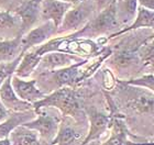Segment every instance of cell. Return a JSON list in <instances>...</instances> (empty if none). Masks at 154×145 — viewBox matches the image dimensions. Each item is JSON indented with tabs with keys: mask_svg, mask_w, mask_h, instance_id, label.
<instances>
[{
	"mask_svg": "<svg viewBox=\"0 0 154 145\" xmlns=\"http://www.w3.org/2000/svg\"><path fill=\"white\" fill-rule=\"evenodd\" d=\"M35 106H55L60 108L63 112L72 113V114L77 112L79 109V104H78V101H77L74 91L69 90L67 88H63L61 90L54 92L48 98L38 101V102H35Z\"/></svg>",
	"mask_w": 154,
	"mask_h": 145,
	"instance_id": "obj_1",
	"label": "cell"
},
{
	"mask_svg": "<svg viewBox=\"0 0 154 145\" xmlns=\"http://www.w3.org/2000/svg\"><path fill=\"white\" fill-rule=\"evenodd\" d=\"M129 107L141 113H154V92L134 90L130 96Z\"/></svg>",
	"mask_w": 154,
	"mask_h": 145,
	"instance_id": "obj_2",
	"label": "cell"
},
{
	"mask_svg": "<svg viewBox=\"0 0 154 145\" xmlns=\"http://www.w3.org/2000/svg\"><path fill=\"white\" fill-rule=\"evenodd\" d=\"M13 90L17 96L22 100H29V101H36L42 98L43 95L38 88L35 87V81H23L19 78L14 77L12 81Z\"/></svg>",
	"mask_w": 154,
	"mask_h": 145,
	"instance_id": "obj_3",
	"label": "cell"
},
{
	"mask_svg": "<svg viewBox=\"0 0 154 145\" xmlns=\"http://www.w3.org/2000/svg\"><path fill=\"white\" fill-rule=\"evenodd\" d=\"M69 7H71L69 3L63 2V1L45 0L42 6V12L45 18L53 20L55 26H57L63 20V16L69 9Z\"/></svg>",
	"mask_w": 154,
	"mask_h": 145,
	"instance_id": "obj_4",
	"label": "cell"
},
{
	"mask_svg": "<svg viewBox=\"0 0 154 145\" xmlns=\"http://www.w3.org/2000/svg\"><path fill=\"white\" fill-rule=\"evenodd\" d=\"M30 129L38 130L41 133V135L45 139L53 137L57 129V122L53 116H41L36 121L32 123H26V124Z\"/></svg>",
	"mask_w": 154,
	"mask_h": 145,
	"instance_id": "obj_5",
	"label": "cell"
},
{
	"mask_svg": "<svg viewBox=\"0 0 154 145\" xmlns=\"http://www.w3.org/2000/svg\"><path fill=\"white\" fill-rule=\"evenodd\" d=\"M90 11L91 10H90V7L88 3H83L76 9L68 11L64 18L63 26L65 29H74L86 19Z\"/></svg>",
	"mask_w": 154,
	"mask_h": 145,
	"instance_id": "obj_6",
	"label": "cell"
},
{
	"mask_svg": "<svg viewBox=\"0 0 154 145\" xmlns=\"http://www.w3.org/2000/svg\"><path fill=\"white\" fill-rule=\"evenodd\" d=\"M0 99L5 106L9 107L11 109H20V108L28 107V104L22 102L20 98H17V94L12 89L9 79H7L0 88Z\"/></svg>",
	"mask_w": 154,
	"mask_h": 145,
	"instance_id": "obj_7",
	"label": "cell"
},
{
	"mask_svg": "<svg viewBox=\"0 0 154 145\" xmlns=\"http://www.w3.org/2000/svg\"><path fill=\"white\" fill-rule=\"evenodd\" d=\"M108 121H109L108 118L106 116L101 114V113H93L91 114V126H90L89 134H88L85 142L82 145H86L87 143H89V141L97 139L106 130Z\"/></svg>",
	"mask_w": 154,
	"mask_h": 145,
	"instance_id": "obj_8",
	"label": "cell"
},
{
	"mask_svg": "<svg viewBox=\"0 0 154 145\" xmlns=\"http://www.w3.org/2000/svg\"><path fill=\"white\" fill-rule=\"evenodd\" d=\"M94 29L97 31H105V30H111L118 26V21L116 19V11L113 7H110L109 9L100 14L94 22Z\"/></svg>",
	"mask_w": 154,
	"mask_h": 145,
	"instance_id": "obj_9",
	"label": "cell"
},
{
	"mask_svg": "<svg viewBox=\"0 0 154 145\" xmlns=\"http://www.w3.org/2000/svg\"><path fill=\"white\" fill-rule=\"evenodd\" d=\"M52 30H53V24L51 22L45 23L44 26H41L36 29L32 30L24 39V44H26L24 46L35 45V44L43 42L52 33Z\"/></svg>",
	"mask_w": 154,
	"mask_h": 145,
	"instance_id": "obj_10",
	"label": "cell"
},
{
	"mask_svg": "<svg viewBox=\"0 0 154 145\" xmlns=\"http://www.w3.org/2000/svg\"><path fill=\"white\" fill-rule=\"evenodd\" d=\"M74 61H76V58L74 56H71V55L65 54V53L54 52V53H50L46 56H44L43 65L48 68H56L72 64Z\"/></svg>",
	"mask_w": 154,
	"mask_h": 145,
	"instance_id": "obj_11",
	"label": "cell"
},
{
	"mask_svg": "<svg viewBox=\"0 0 154 145\" xmlns=\"http://www.w3.org/2000/svg\"><path fill=\"white\" fill-rule=\"evenodd\" d=\"M20 16L23 21V29H26L29 26H31L38 18V3L36 0H31L29 2L20 9Z\"/></svg>",
	"mask_w": 154,
	"mask_h": 145,
	"instance_id": "obj_12",
	"label": "cell"
},
{
	"mask_svg": "<svg viewBox=\"0 0 154 145\" xmlns=\"http://www.w3.org/2000/svg\"><path fill=\"white\" fill-rule=\"evenodd\" d=\"M142 26H150V28H153L154 29V11L145 9L144 7L139 9V14L137 20H135V22L130 28L125 29V31L138 29V28H142ZM125 31H121L120 33L125 32Z\"/></svg>",
	"mask_w": 154,
	"mask_h": 145,
	"instance_id": "obj_13",
	"label": "cell"
},
{
	"mask_svg": "<svg viewBox=\"0 0 154 145\" xmlns=\"http://www.w3.org/2000/svg\"><path fill=\"white\" fill-rule=\"evenodd\" d=\"M12 140L14 145H36V135L31 131H26L23 128H18L13 131Z\"/></svg>",
	"mask_w": 154,
	"mask_h": 145,
	"instance_id": "obj_14",
	"label": "cell"
},
{
	"mask_svg": "<svg viewBox=\"0 0 154 145\" xmlns=\"http://www.w3.org/2000/svg\"><path fill=\"white\" fill-rule=\"evenodd\" d=\"M77 75H78V65H75V66L64 68V69L57 71L55 75V79L60 86L71 85L76 80Z\"/></svg>",
	"mask_w": 154,
	"mask_h": 145,
	"instance_id": "obj_15",
	"label": "cell"
},
{
	"mask_svg": "<svg viewBox=\"0 0 154 145\" xmlns=\"http://www.w3.org/2000/svg\"><path fill=\"white\" fill-rule=\"evenodd\" d=\"M79 134L71 126H64L58 133L57 142L60 145H73L79 139Z\"/></svg>",
	"mask_w": 154,
	"mask_h": 145,
	"instance_id": "obj_16",
	"label": "cell"
},
{
	"mask_svg": "<svg viewBox=\"0 0 154 145\" xmlns=\"http://www.w3.org/2000/svg\"><path fill=\"white\" fill-rule=\"evenodd\" d=\"M38 61H40V57H38V54H28L24 58L23 63L21 64V66L19 67V69H18V74L23 75V76L30 74L33 67L38 63Z\"/></svg>",
	"mask_w": 154,
	"mask_h": 145,
	"instance_id": "obj_17",
	"label": "cell"
},
{
	"mask_svg": "<svg viewBox=\"0 0 154 145\" xmlns=\"http://www.w3.org/2000/svg\"><path fill=\"white\" fill-rule=\"evenodd\" d=\"M22 116H17L12 119H10L9 121H7L5 122L3 124H0V137H3V136H6L8 133L11 131L13 126L17 125L18 123H20L22 121Z\"/></svg>",
	"mask_w": 154,
	"mask_h": 145,
	"instance_id": "obj_18",
	"label": "cell"
},
{
	"mask_svg": "<svg viewBox=\"0 0 154 145\" xmlns=\"http://www.w3.org/2000/svg\"><path fill=\"white\" fill-rule=\"evenodd\" d=\"M130 84H134L138 86H143V87L149 88L152 92H154V76H144L142 78L135 79L134 81H130Z\"/></svg>",
	"mask_w": 154,
	"mask_h": 145,
	"instance_id": "obj_19",
	"label": "cell"
},
{
	"mask_svg": "<svg viewBox=\"0 0 154 145\" xmlns=\"http://www.w3.org/2000/svg\"><path fill=\"white\" fill-rule=\"evenodd\" d=\"M16 42H3L0 43V54L11 55L14 51Z\"/></svg>",
	"mask_w": 154,
	"mask_h": 145,
	"instance_id": "obj_20",
	"label": "cell"
},
{
	"mask_svg": "<svg viewBox=\"0 0 154 145\" xmlns=\"http://www.w3.org/2000/svg\"><path fill=\"white\" fill-rule=\"evenodd\" d=\"M12 26V18L8 14H0V26L1 28H7V26Z\"/></svg>",
	"mask_w": 154,
	"mask_h": 145,
	"instance_id": "obj_21",
	"label": "cell"
},
{
	"mask_svg": "<svg viewBox=\"0 0 154 145\" xmlns=\"http://www.w3.org/2000/svg\"><path fill=\"white\" fill-rule=\"evenodd\" d=\"M106 145H122V140L120 135H115L106 143Z\"/></svg>",
	"mask_w": 154,
	"mask_h": 145,
	"instance_id": "obj_22",
	"label": "cell"
},
{
	"mask_svg": "<svg viewBox=\"0 0 154 145\" xmlns=\"http://www.w3.org/2000/svg\"><path fill=\"white\" fill-rule=\"evenodd\" d=\"M142 6L149 10H154V0H139Z\"/></svg>",
	"mask_w": 154,
	"mask_h": 145,
	"instance_id": "obj_23",
	"label": "cell"
},
{
	"mask_svg": "<svg viewBox=\"0 0 154 145\" xmlns=\"http://www.w3.org/2000/svg\"><path fill=\"white\" fill-rule=\"evenodd\" d=\"M148 58L150 59V61L154 62V44H153V46L151 47V50L149 51V53H148Z\"/></svg>",
	"mask_w": 154,
	"mask_h": 145,
	"instance_id": "obj_24",
	"label": "cell"
},
{
	"mask_svg": "<svg viewBox=\"0 0 154 145\" xmlns=\"http://www.w3.org/2000/svg\"><path fill=\"white\" fill-rule=\"evenodd\" d=\"M2 118H5V111H3L2 107H0V120Z\"/></svg>",
	"mask_w": 154,
	"mask_h": 145,
	"instance_id": "obj_25",
	"label": "cell"
},
{
	"mask_svg": "<svg viewBox=\"0 0 154 145\" xmlns=\"http://www.w3.org/2000/svg\"><path fill=\"white\" fill-rule=\"evenodd\" d=\"M107 1H108V0H98V2H99L100 6H103V5H105V3H106Z\"/></svg>",
	"mask_w": 154,
	"mask_h": 145,
	"instance_id": "obj_26",
	"label": "cell"
},
{
	"mask_svg": "<svg viewBox=\"0 0 154 145\" xmlns=\"http://www.w3.org/2000/svg\"><path fill=\"white\" fill-rule=\"evenodd\" d=\"M64 1H68V2H79L82 0H64Z\"/></svg>",
	"mask_w": 154,
	"mask_h": 145,
	"instance_id": "obj_27",
	"label": "cell"
},
{
	"mask_svg": "<svg viewBox=\"0 0 154 145\" xmlns=\"http://www.w3.org/2000/svg\"><path fill=\"white\" fill-rule=\"evenodd\" d=\"M89 145H97V143L96 142H93L91 144H89Z\"/></svg>",
	"mask_w": 154,
	"mask_h": 145,
	"instance_id": "obj_28",
	"label": "cell"
}]
</instances>
